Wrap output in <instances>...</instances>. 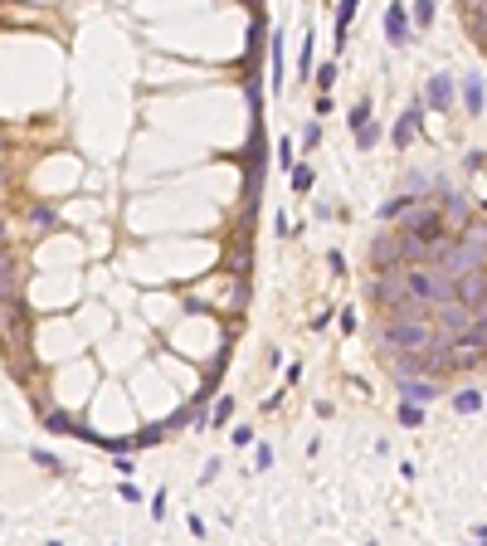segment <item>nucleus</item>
Instances as JSON below:
<instances>
[{
    "label": "nucleus",
    "instance_id": "e433bc0d",
    "mask_svg": "<svg viewBox=\"0 0 487 546\" xmlns=\"http://www.w3.org/2000/svg\"><path fill=\"white\" fill-rule=\"evenodd\" d=\"M117 473H122V478H132V473H137V463H132L127 454H117Z\"/></svg>",
    "mask_w": 487,
    "mask_h": 546
},
{
    "label": "nucleus",
    "instance_id": "393cba45",
    "mask_svg": "<svg viewBox=\"0 0 487 546\" xmlns=\"http://www.w3.org/2000/svg\"><path fill=\"white\" fill-rule=\"evenodd\" d=\"M229 415H234V400H229V395H225V400H220V405H214V415H209V424H205V429H220V424H225V419H229Z\"/></svg>",
    "mask_w": 487,
    "mask_h": 546
},
{
    "label": "nucleus",
    "instance_id": "a878e982",
    "mask_svg": "<svg viewBox=\"0 0 487 546\" xmlns=\"http://www.w3.org/2000/svg\"><path fill=\"white\" fill-rule=\"evenodd\" d=\"M346 122H351V132H356V127H365V122H370V102H365V98H361V102H356V107H351V113H346Z\"/></svg>",
    "mask_w": 487,
    "mask_h": 546
},
{
    "label": "nucleus",
    "instance_id": "cd10ccee",
    "mask_svg": "<svg viewBox=\"0 0 487 546\" xmlns=\"http://www.w3.org/2000/svg\"><path fill=\"white\" fill-rule=\"evenodd\" d=\"M34 463H39L44 473H64V463H59V459H54V454H44V449H34Z\"/></svg>",
    "mask_w": 487,
    "mask_h": 546
},
{
    "label": "nucleus",
    "instance_id": "7c9ffc66",
    "mask_svg": "<svg viewBox=\"0 0 487 546\" xmlns=\"http://www.w3.org/2000/svg\"><path fill=\"white\" fill-rule=\"evenodd\" d=\"M463 166H468V171H482V166H487V151H473V156H463Z\"/></svg>",
    "mask_w": 487,
    "mask_h": 546
},
{
    "label": "nucleus",
    "instance_id": "f03ea898",
    "mask_svg": "<svg viewBox=\"0 0 487 546\" xmlns=\"http://www.w3.org/2000/svg\"><path fill=\"white\" fill-rule=\"evenodd\" d=\"M400 220H405L400 230H405V234H414V239H419V244H429V249L449 239V220H444V210H439L434 200H414V205L400 215Z\"/></svg>",
    "mask_w": 487,
    "mask_h": 546
},
{
    "label": "nucleus",
    "instance_id": "37998d69",
    "mask_svg": "<svg viewBox=\"0 0 487 546\" xmlns=\"http://www.w3.org/2000/svg\"><path fill=\"white\" fill-rule=\"evenodd\" d=\"M0 151H5V142H0Z\"/></svg>",
    "mask_w": 487,
    "mask_h": 546
},
{
    "label": "nucleus",
    "instance_id": "a211bd4d",
    "mask_svg": "<svg viewBox=\"0 0 487 546\" xmlns=\"http://www.w3.org/2000/svg\"><path fill=\"white\" fill-rule=\"evenodd\" d=\"M30 220H34V230H39V234L59 230V215H54V205H34V215H30Z\"/></svg>",
    "mask_w": 487,
    "mask_h": 546
},
{
    "label": "nucleus",
    "instance_id": "2eb2a0df",
    "mask_svg": "<svg viewBox=\"0 0 487 546\" xmlns=\"http://www.w3.org/2000/svg\"><path fill=\"white\" fill-rule=\"evenodd\" d=\"M414 200H419L414 190H405V195H395V200H385V205H381V220H385V225H390V220H400V215H405V210H409Z\"/></svg>",
    "mask_w": 487,
    "mask_h": 546
},
{
    "label": "nucleus",
    "instance_id": "20e7f679",
    "mask_svg": "<svg viewBox=\"0 0 487 546\" xmlns=\"http://www.w3.org/2000/svg\"><path fill=\"white\" fill-rule=\"evenodd\" d=\"M395 391H400V400H414V405H434L449 395L439 386V375H395Z\"/></svg>",
    "mask_w": 487,
    "mask_h": 546
},
{
    "label": "nucleus",
    "instance_id": "4be33fe9",
    "mask_svg": "<svg viewBox=\"0 0 487 546\" xmlns=\"http://www.w3.org/2000/svg\"><path fill=\"white\" fill-rule=\"evenodd\" d=\"M293 190L297 195H312V166H297V161H293Z\"/></svg>",
    "mask_w": 487,
    "mask_h": 546
},
{
    "label": "nucleus",
    "instance_id": "c756f323",
    "mask_svg": "<svg viewBox=\"0 0 487 546\" xmlns=\"http://www.w3.org/2000/svg\"><path fill=\"white\" fill-rule=\"evenodd\" d=\"M293 156H297V146H293V142L283 137V142H278V161H283V166H288V171H293Z\"/></svg>",
    "mask_w": 487,
    "mask_h": 546
},
{
    "label": "nucleus",
    "instance_id": "9d476101",
    "mask_svg": "<svg viewBox=\"0 0 487 546\" xmlns=\"http://www.w3.org/2000/svg\"><path fill=\"white\" fill-rule=\"evenodd\" d=\"M458 98H463V107H468V118H477L482 107H487V83H482V74H468V78L458 83Z\"/></svg>",
    "mask_w": 487,
    "mask_h": 546
},
{
    "label": "nucleus",
    "instance_id": "7ed1b4c3",
    "mask_svg": "<svg viewBox=\"0 0 487 546\" xmlns=\"http://www.w3.org/2000/svg\"><path fill=\"white\" fill-rule=\"evenodd\" d=\"M439 332H434V322L429 317H385L381 322V342L385 347H400V351H414V347H424V342H434Z\"/></svg>",
    "mask_w": 487,
    "mask_h": 546
},
{
    "label": "nucleus",
    "instance_id": "6e6552de",
    "mask_svg": "<svg viewBox=\"0 0 487 546\" xmlns=\"http://www.w3.org/2000/svg\"><path fill=\"white\" fill-rule=\"evenodd\" d=\"M419 122H424V98H414L405 113H400V122H395V132H390V146H409L414 132H419Z\"/></svg>",
    "mask_w": 487,
    "mask_h": 546
},
{
    "label": "nucleus",
    "instance_id": "aec40b11",
    "mask_svg": "<svg viewBox=\"0 0 487 546\" xmlns=\"http://www.w3.org/2000/svg\"><path fill=\"white\" fill-rule=\"evenodd\" d=\"M283 93V34L273 30V98Z\"/></svg>",
    "mask_w": 487,
    "mask_h": 546
},
{
    "label": "nucleus",
    "instance_id": "f3484780",
    "mask_svg": "<svg viewBox=\"0 0 487 546\" xmlns=\"http://www.w3.org/2000/svg\"><path fill=\"white\" fill-rule=\"evenodd\" d=\"M434 15H439V0H414V10H409V20H414L419 30L434 25Z\"/></svg>",
    "mask_w": 487,
    "mask_h": 546
},
{
    "label": "nucleus",
    "instance_id": "2f4dec72",
    "mask_svg": "<svg viewBox=\"0 0 487 546\" xmlns=\"http://www.w3.org/2000/svg\"><path fill=\"white\" fill-rule=\"evenodd\" d=\"M302 78H312V34H307V44H302Z\"/></svg>",
    "mask_w": 487,
    "mask_h": 546
},
{
    "label": "nucleus",
    "instance_id": "ea45409f",
    "mask_svg": "<svg viewBox=\"0 0 487 546\" xmlns=\"http://www.w3.org/2000/svg\"><path fill=\"white\" fill-rule=\"evenodd\" d=\"M0 244H5V215H0Z\"/></svg>",
    "mask_w": 487,
    "mask_h": 546
},
{
    "label": "nucleus",
    "instance_id": "4c0bfd02",
    "mask_svg": "<svg viewBox=\"0 0 487 546\" xmlns=\"http://www.w3.org/2000/svg\"><path fill=\"white\" fill-rule=\"evenodd\" d=\"M473 536H477V541H487V527H473Z\"/></svg>",
    "mask_w": 487,
    "mask_h": 546
},
{
    "label": "nucleus",
    "instance_id": "72a5a7b5",
    "mask_svg": "<svg viewBox=\"0 0 487 546\" xmlns=\"http://www.w3.org/2000/svg\"><path fill=\"white\" fill-rule=\"evenodd\" d=\"M214 478H220V459H209V463H205V473H200V483H214Z\"/></svg>",
    "mask_w": 487,
    "mask_h": 546
},
{
    "label": "nucleus",
    "instance_id": "ddd939ff",
    "mask_svg": "<svg viewBox=\"0 0 487 546\" xmlns=\"http://www.w3.org/2000/svg\"><path fill=\"white\" fill-rule=\"evenodd\" d=\"M429 259H434V249L419 244L414 234H405V230H400V263H429Z\"/></svg>",
    "mask_w": 487,
    "mask_h": 546
},
{
    "label": "nucleus",
    "instance_id": "473e14b6",
    "mask_svg": "<svg viewBox=\"0 0 487 546\" xmlns=\"http://www.w3.org/2000/svg\"><path fill=\"white\" fill-rule=\"evenodd\" d=\"M253 468H273V449H268V444H258V463Z\"/></svg>",
    "mask_w": 487,
    "mask_h": 546
},
{
    "label": "nucleus",
    "instance_id": "1a4fd4ad",
    "mask_svg": "<svg viewBox=\"0 0 487 546\" xmlns=\"http://www.w3.org/2000/svg\"><path fill=\"white\" fill-rule=\"evenodd\" d=\"M370 263H375V268H395V263H400V230L370 239Z\"/></svg>",
    "mask_w": 487,
    "mask_h": 546
},
{
    "label": "nucleus",
    "instance_id": "a19ab883",
    "mask_svg": "<svg viewBox=\"0 0 487 546\" xmlns=\"http://www.w3.org/2000/svg\"><path fill=\"white\" fill-rule=\"evenodd\" d=\"M0 259H5V244H0Z\"/></svg>",
    "mask_w": 487,
    "mask_h": 546
},
{
    "label": "nucleus",
    "instance_id": "412c9836",
    "mask_svg": "<svg viewBox=\"0 0 487 546\" xmlns=\"http://www.w3.org/2000/svg\"><path fill=\"white\" fill-rule=\"evenodd\" d=\"M400 424H405V429H419V424H424V405L400 400Z\"/></svg>",
    "mask_w": 487,
    "mask_h": 546
},
{
    "label": "nucleus",
    "instance_id": "5701e85b",
    "mask_svg": "<svg viewBox=\"0 0 487 546\" xmlns=\"http://www.w3.org/2000/svg\"><path fill=\"white\" fill-rule=\"evenodd\" d=\"M297 146H302V151H317V146H321V127H317V122H307V127H302V137H297Z\"/></svg>",
    "mask_w": 487,
    "mask_h": 546
},
{
    "label": "nucleus",
    "instance_id": "b1692460",
    "mask_svg": "<svg viewBox=\"0 0 487 546\" xmlns=\"http://www.w3.org/2000/svg\"><path fill=\"white\" fill-rule=\"evenodd\" d=\"M337 78H341V69H337V64H321V69H317V88H321V93H332V83H337Z\"/></svg>",
    "mask_w": 487,
    "mask_h": 546
},
{
    "label": "nucleus",
    "instance_id": "c9c22d12",
    "mask_svg": "<svg viewBox=\"0 0 487 546\" xmlns=\"http://www.w3.org/2000/svg\"><path fill=\"white\" fill-rule=\"evenodd\" d=\"M327 263H332L337 273H346V254H341V249H332V254H327Z\"/></svg>",
    "mask_w": 487,
    "mask_h": 546
},
{
    "label": "nucleus",
    "instance_id": "9b49d317",
    "mask_svg": "<svg viewBox=\"0 0 487 546\" xmlns=\"http://www.w3.org/2000/svg\"><path fill=\"white\" fill-rule=\"evenodd\" d=\"M356 10H361V0H341V6H337V34H332V49H337V54L346 49V34H351Z\"/></svg>",
    "mask_w": 487,
    "mask_h": 546
},
{
    "label": "nucleus",
    "instance_id": "c85d7f7f",
    "mask_svg": "<svg viewBox=\"0 0 487 546\" xmlns=\"http://www.w3.org/2000/svg\"><path fill=\"white\" fill-rule=\"evenodd\" d=\"M151 517H156V522H166V488H156V498H151Z\"/></svg>",
    "mask_w": 487,
    "mask_h": 546
},
{
    "label": "nucleus",
    "instance_id": "dca6fc26",
    "mask_svg": "<svg viewBox=\"0 0 487 546\" xmlns=\"http://www.w3.org/2000/svg\"><path fill=\"white\" fill-rule=\"evenodd\" d=\"M453 410L458 415H477L482 410V391H473V386L468 391H453Z\"/></svg>",
    "mask_w": 487,
    "mask_h": 546
},
{
    "label": "nucleus",
    "instance_id": "4468645a",
    "mask_svg": "<svg viewBox=\"0 0 487 546\" xmlns=\"http://www.w3.org/2000/svg\"><path fill=\"white\" fill-rule=\"evenodd\" d=\"M458 239H468V244H473V249H477V254L487 259V220H468Z\"/></svg>",
    "mask_w": 487,
    "mask_h": 546
},
{
    "label": "nucleus",
    "instance_id": "6ab92c4d",
    "mask_svg": "<svg viewBox=\"0 0 487 546\" xmlns=\"http://www.w3.org/2000/svg\"><path fill=\"white\" fill-rule=\"evenodd\" d=\"M381 137H385V132H381V127H375V122H365V127H356V146H361V151H375V146H381Z\"/></svg>",
    "mask_w": 487,
    "mask_h": 546
},
{
    "label": "nucleus",
    "instance_id": "bb28decb",
    "mask_svg": "<svg viewBox=\"0 0 487 546\" xmlns=\"http://www.w3.org/2000/svg\"><path fill=\"white\" fill-rule=\"evenodd\" d=\"M166 434H171L166 424H156V429H141V434H132V439H137V449H141V444H161Z\"/></svg>",
    "mask_w": 487,
    "mask_h": 546
},
{
    "label": "nucleus",
    "instance_id": "423d86ee",
    "mask_svg": "<svg viewBox=\"0 0 487 546\" xmlns=\"http://www.w3.org/2000/svg\"><path fill=\"white\" fill-rule=\"evenodd\" d=\"M424 102L434 107V113H453V102H458V83L449 74H429L424 83Z\"/></svg>",
    "mask_w": 487,
    "mask_h": 546
},
{
    "label": "nucleus",
    "instance_id": "f8f14e48",
    "mask_svg": "<svg viewBox=\"0 0 487 546\" xmlns=\"http://www.w3.org/2000/svg\"><path fill=\"white\" fill-rule=\"evenodd\" d=\"M20 283H25V268H15L10 259H0V303L20 298Z\"/></svg>",
    "mask_w": 487,
    "mask_h": 546
},
{
    "label": "nucleus",
    "instance_id": "f704fd0d",
    "mask_svg": "<svg viewBox=\"0 0 487 546\" xmlns=\"http://www.w3.org/2000/svg\"><path fill=\"white\" fill-rule=\"evenodd\" d=\"M341 332H346V337L356 332V312H351V307H341Z\"/></svg>",
    "mask_w": 487,
    "mask_h": 546
},
{
    "label": "nucleus",
    "instance_id": "79ce46f5",
    "mask_svg": "<svg viewBox=\"0 0 487 546\" xmlns=\"http://www.w3.org/2000/svg\"><path fill=\"white\" fill-rule=\"evenodd\" d=\"M482 215H487V200H482Z\"/></svg>",
    "mask_w": 487,
    "mask_h": 546
},
{
    "label": "nucleus",
    "instance_id": "f257e3e1",
    "mask_svg": "<svg viewBox=\"0 0 487 546\" xmlns=\"http://www.w3.org/2000/svg\"><path fill=\"white\" fill-rule=\"evenodd\" d=\"M405 293L434 307V303H449L453 298V279H449L439 263H405Z\"/></svg>",
    "mask_w": 487,
    "mask_h": 546
},
{
    "label": "nucleus",
    "instance_id": "0eeeda50",
    "mask_svg": "<svg viewBox=\"0 0 487 546\" xmlns=\"http://www.w3.org/2000/svg\"><path fill=\"white\" fill-rule=\"evenodd\" d=\"M414 20H409V10L400 6V0H390V10H385V39L395 44V49H409L414 44Z\"/></svg>",
    "mask_w": 487,
    "mask_h": 546
},
{
    "label": "nucleus",
    "instance_id": "39448f33",
    "mask_svg": "<svg viewBox=\"0 0 487 546\" xmlns=\"http://www.w3.org/2000/svg\"><path fill=\"white\" fill-rule=\"evenodd\" d=\"M468 327H473V307L468 303H458V298L434 303V332L439 337H458V332H468Z\"/></svg>",
    "mask_w": 487,
    "mask_h": 546
},
{
    "label": "nucleus",
    "instance_id": "58836bf2",
    "mask_svg": "<svg viewBox=\"0 0 487 546\" xmlns=\"http://www.w3.org/2000/svg\"><path fill=\"white\" fill-rule=\"evenodd\" d=\"M473 6H477V0H458V10H473Z\"/></svg>",
    "mask_w": 487,
    "mask_h": 546
}]
</instances>
